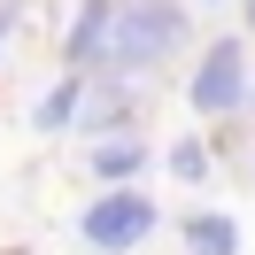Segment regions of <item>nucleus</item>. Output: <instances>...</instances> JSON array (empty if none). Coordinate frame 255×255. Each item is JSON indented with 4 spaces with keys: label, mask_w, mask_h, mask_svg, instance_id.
Wrapping results in <instances>:
<instances>
[{
    "label": "nucleus",
    "mask_w": 255,
    "mask_h": 255,
    "mask_svg": "<svg viewBox=\"0 0 255 255\" xmlns=\"http://www.w3.org/2000/svg\"><path fill=\"white\" fill-rule=\"evenodd\" d=\"M109 31H116V0H78L70 39H62L70 78H101V70H109Z\"/></svg>",
    "instance_id": "20e7f679"
},
{
    "label": "nucleus",
    "mask_w": 255,
    "mask_h": 255,
    "mask_svg": "<svg viewBox=\"0 0 255 255\" xmlns=\"http://www.w3.org/2000/svg\"><path fill=\"white\" fill-rule=\"evenodd\" d=\"M85 116V78H62L47 101H39V131H70Z\"/></svg>",
    "instance_id": "0eeeda50"
},
{
    "label": "nucleus",
    "mask_w": 255,
    "mask_h": 255,
    "mask_svg": "<svg viewBox=\"0 0 255 255\" xmlns=\"http://www.w3.org/2000/svg\"><path fill=\"white\" fill-rule=\"evenodd\" d=\"M209 170H217V155H209L201 139H178L170 147V178L178 186H209Z\"/></svg>",
    "instance_id": "6e6552de"
},
{
    "label": "nucleus",
    "mask_w": 255,
    "mask_h": 255,
    "mask_svg": "<svg viewBox=\"0 0 255 255\" xmlns=\"http://www.w3.org/2000/svg\"><path fill=\"white\" fill-rule=\"evenodd\" d=\"M147 232H155V201H147L139 186H109L101 201L78 209V240L101 248V255H131Z\"/></svg>",
    "instance_id": "f03ea898"
},
{
    "label": "nucleus",
    "mask_w": 255,
    "mask_h": 255,
    "mask_svg": "<svg viewBox=\"0 0 255 255\" xmlns=\"http://www.w3.org/2000/svg\"><path fill=\"white\" fill-rule=\"evenodd\" d=\"M186 101H193V116H232L248 101V47L240 39H209L193 78H186Z\"/></svg>",
    "instance_id": "7ed1b4c3"
},
{
    "label": "nucleus",
    "mask_w": 255,
    "mask_h": 255,
    "mask_svg": "<svg viewBox=\"0 0 255 255\" xmlns=\"http://www.w3.org/2000/svg\"><path fill=\"white\" fill-rule=\"evenodd\" d=\"M201 8H209V0H201Z\"/></svg>",
    "instance_id": "9b49d317"
},
{
    "label": "nucleus",
    "mask_w": 255,
    "mask_h": 255,
    "mask_svg": "<svg viewBox=\"0 0 255 255\" xmlns=\"http://www.w3.org/2000/svg\"><path fill=\"white\" fill-rule=\"evenodd\" d=\"M139 170H147V139L139 131H116V139L93 147V178H109V186H124V178H139Z\"/></svg>",
    "instance_id": "39448f33"
},
{
    "label": "nucleus",
    "mask_w": 255,
    "mask_h": 255,
    "mask_svg": "<svg viewBox=\"0 0 255 255\" xmlns=\"http://www.w3.org/2000/svg\"><path fill=\"white\" fill-rule=\"evenodd\" d=\"M240 8H248V31H255V0H240Z\"/></svg>",
    "instance_id": "9d476101"
},
{
    "label": "nucleus",
    "mask_w": 255,
    "mask_h": 255,
    "mask_svg": "<svg viewBox=\"0 0 255 255\" xmlns=\"http://www.w3.org/2000/svg\"><path fill=\"white\" fill-rule=\"evenodd\" d=\"M186 47V8L178 0H116V31H109V70L101 78H147L155 62Z\"/></svg>",
    "instance_id": "f257e3e1"
},
{
    "label": "nucleus",
    "mask_w": 255,
    "mask_h": 255,
    "mask_svg": "<svg viewBox=\"0 0 255 255\" xmlns=\"http://www.w3.org/2000/svg\"><path fill=\"white\" fill-rule=\"evenodd\" d=\"M186 255H240V224L224 209H193L186 217Z\"/></svg>",
    "instance_id": "423d86ee"
},
{
    "label": "nucleus",
    "mask_w": 255,
    "mask_h": 255,
    "mask_svg": "<svg viewBox=\"0 0 255 255\" xmlns=\"http://www.w3.org/2000/svg\"><path fill=\"white\" fill-rule=\"evenodd\" d=\"M8 16H16V8H8V0H0V39H8Z\"/></svg>",
    "instance_id": "1a4fd4ad"
}]
</instances>
